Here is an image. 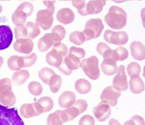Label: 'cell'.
Wrapping results in <instances>:
<instances>
[{"instance_id":"cell-39","label":"cell","mask_w":145,"mask_h":125,"mask_svg":"<svg viewBox=\"0 0 145 125\" xmlns=\"http://www.w3.org/2000/svg\"><path fill=\"white\" fill-rule=\"evenodd\" d=\"M63 111H64L65 114H66V118H67L68 122L74 120L76 117H78L80 114L79 110L77 107L73 106V105L70 106V107H68V108H65Z\"/></svg>"},{"instance_id":"cell-52","label":"cell","mask_w":145,"mask_h":125,"mask_svg":"<svg viewBox=\"0 0 145 125\" xmlns=\"http://www.w3.org/2000/svg\"><path fill=\"white\" fill-rule=\"evenodd\" d=\"M109 125H121V124L119 123V122L117 121L116 119H110L109 122Z\"/></svg>"},{"instance_id":"cell-43","label":"cell","mask_w":145,"mask_h":125,"mask_svg":"<svg viewBox=\"0 0 145 125\" xmlns=\"http://www.w3.org/2000/svg\"><path fill=\"white\" fill-rule=\"evenodd\" d=\"M69 54L78 56V57L80 58V59H83L85 57V55H86V52H85V50L83 48L76 47H71L70 48V50H69Z\"/></svg>"},{"instance_id":"cell-41","label":"cell","mask_w":145,"mask_h":125,"mask_svg":"<svg viewBox=\"0 0 145 125\" xmlns=\"http://www.w3.org/2000/svg\"><path fill=\"white\" fill-rule=\"evenodd\" d=\"M19 10H21L22 12H23L25 14H26L27 17L30 16L31 14H32V13L34 11V6L33 5L29 3V2H23L20 5L17 7Z\"/></svg>"},{"instance_id":"cell-27","label":"cell","mask_w":145,"mask_h":125,"mask_svg":"<svg viewBox=\"0 0 145 125\" xmlns=\"http://www.w3.org/2000/svg\"><path fill=\"white\" fill-rule=\"evenodd\" d=\"M46 59V62L49 65H52V66L58 68L61 65V64L62 63L64 58L61 57L59 54H57L55 51H54V50H52V51H49L47 53Z\"/></svg>"},{"instance_id":"cell-18","label":"cell","mask_w":145,"mask_h":125,"mask_svg":"<svg viewBox=\"0 0 145 125\" xmlns=\"http://www.w3.org/2000/svg\"><path fill=\"white\" fill-rule=\"evenodd\" d=\"M129 88L132 93L140 94L145 89V84L140 75H134L129 80Z\"/></svg>"},{"instance_id":"cell-35","label":"cell","mask_w":145,"mask_h":125,"mask_svg":"<svg viewBox=\"0 0 145 125\" xmlns=\"http://www.w3.org/2000/svg\"><path fill=\"white\" fill-rule=\"evenodd\" d=\"M72 5L75 8L78 9V14L82 16H86L87 12H86V3L85 0H73Z\"/></svg>"},{"instance_id":"cell-46","label":"cell","mask_w":145,"mask_h":125,"mask_svg":"<svg viewBox=\"0 0 145 125\" xmlns=\"http://www.w3.org/2000/svg\"><path fill=\"white\" fill-rule=\"evenodd\" d=\"M109 48H110L106 43L104 42H99L97 44V47H96V51L101 55H103V54L108 50Z\"/></svg>"},{"instance_id":"cell-63","label":"cell","mask_w":145,"mask_h":125,"mask_svg":"<svg viewBox=\"0 0 145 125\" xmlns=\"http://www.w3.org/2000/svg\"><path fill=\"white\" fill-rule=\"evenodd\" d=\"M144 29H145V27H144Z\"/></svg>"},{"instance_id":"cell-20","label":"cell","mask_w":145,"mask_h":125,"mask_svg":"<svg viewBox=\"0 0 145 125\" xmlns=\"http://www.w3.org/2000/svg\"><path fill=\"white\" fill-rule=\"evenodd\" d=\"M56 42L53 39L51 33H46L37 42V47L40 52H46L51 48Z\"/></svg>"},{"instance_id":"cell-12","label":"cell","mask_w":145,"mask_h":125,"mask_svg":"<svg viewBox=\"0 0 145 125\" xmlns=\"http://www.w3.org/2000/svg\"><path fill=\"white\" fill-rule=\"evenodd\" d=\"M131 55L137 61L145 59V46L140 41H133L130 45Z\"/></svg>"},{"instance_id":"cell-50","label":"cell","mask_w":145,"mask_h":125,"mask_svg":"<svg viewBox=\"0 0 145 125\" xmlns=\"http://www.w3.org/2000/svg\"><path fill=\"white\" fill-rule=\"evenodd\" d=\"M131 119L135 121V122L136 123V125H145L144 119L142 117H141L140 115H134Z\"/></svg>"},{"instance_id":"cell-13","label":"cell","mask_w":145,"mask_h":125,"mask_svg":"<svg viewBox=\"0 0 145 125\" xmlns=\"http://www.w3.org/2000/svg\"><path fill=\"white\" fill-rule=\"evenodd\" d=\"M57 21L64 25H68L74 22L75 20V14L74 12L70 8H61L58 11L56 14Z\"/></svg>"},{"instance_id":"cell-40","label":"cell","mask_w":145,"mask_h":125,"mask_svg":"<svg viewBox=\"0 0 145 125\" xmlns=\"http://www.w3.org/2000/svg\"><path fill=\"white\" fill-rule=\"evenodd\" d=\"M14 34H15V39H26L28 38V30L27 28L24 24L18 25L14 29Z\"/></svg>"},{"instance_id":"cell-11","label":"cell","mask_w":145,"mask_h":125,"mask_svg":"<svg viewBox=\"0 0 145 125\" xmlns=\"http://www.w3.org/2000/svg\"><path fill=\"white\" fill-rule=\"evenodd\" d=\"M93 114L99 122H104L107 119H109L111 114V109L110 106L107 104L101 102L97 105L93 110Z\"/></svg>"},{"instance_id":"cell-9","label":"cell","mask_w":145,"mask_h":125,"mask_svg":"<svg viewBox=\"0 0 145 125\" xmlns=\"http://www.w3.org/2000/svg\"><path fill=\"white\" fill-rule=\"evenodd\" d=\"M14 35L12 30L6 25H0V51L8 48L12 44Z\"/></svg>"},{"instance_id":"cell-36","label":"cell","mask_w":145,"mask_h":125,"mask_svg":"<svg viewBox=\"0 0 145 125\" xmlns=\"http://www.w3.org/2000/svg\"><path fill=\"white\" fill-rule=\"evenodd\" d=\"M28 89L30 94H32L33 96H39L43 92V87L42 85L37 82V81H32L28 86Z\"/></svg>"},{"instance_id":"cell-51","label":"cell","mask_w":145,"mask_h":125,"mask_svg":"<svg viewBox=\"0 0 145 125\" xmlns=\"http://www.w3.org/2000/svg\"><path fill=\"white\" fill-rule=\"evenodd\" d=\"M141 17H142V22L143 27H145V7L142 9L141 11Z\"/></svg>"},{"instance_id":"cell-57","label":"cell","mask_w":145,"mask_h":125,"mask_svg":"<svg viewBox=\"0 0 145 125\" xmlns=\"http://www.w3.org/2000/svg\"><path fill=\"white\" fill-rule=\"evenodd\" d=\"M2 10H3V8H2V5H0V14H1V12H2Z\"/></svg>"},{"instance_id":"cell-47","label":"cell","mask_w":145,"mask_h":125,"mask_svg":"<svg viewBox=\"0 0 145 125\" xmlns=\"http://www.w3.org/2000/svg\"><path fill=\"white\" fill-rule=\"evenodd\" d=\"M83 32H84L85 37H86V41L95 39V33H94V31L93 30H91V29H85L83 30Z\"/></svg>"},{"instance_id":"cell-22","label":"cell","mask_w":145,"mask_h":125,"mask_svg":"<svg viewBox=\"0 0 145 125\" xmlns=\"http://www.w3.org/2000/svg\"><path fill=\"white\" fill-rule=\"evenodd\" d=\"M20 114L24 118H31L34 116H39L40 115V113L37 110L35 104H24L21 106L20 109Z\"/></svg>"},{"instance_id":"cell-2","label":"cell","mask_w":145,"mask_h":125,"mask_svg":"<svg viewBox=\"0 0 145 125\" xmlns=\"http://www.w3.org/2000/svg\"><path fill=\"white\" fill-rule=\"evenodd\" d=\"M0 125H24V122L15 108L0 104Z\"/></svg>"},{"instance_id":"cell-38","label":"cell","mask_w":145,"mask_h":125,"mask_svg":"<svg viewBox=\"0 0 145 125\" xmlns=\"http://www.w3.org/2000/svg\"><path fill=\"white\" fill-rule=\"evenodd\" d=\"M53 50L55 51L57 54H59L61 57H63V58L69 53V49H68L67 46L65 45V44L61 43V42H56L53 46Z\"/></svg>"},{"instance_id":"cell-6","label":"cell","mask_w":145,"mask_h":125,"mask_svg":"<svg viewBox=\"0 0 145 125\" xmlns=\"http://www.w3.org/2000/svg\"><path fill=\"white\" fill-rule=\"evenodd\" d=\"M121 96V91L116 89L113 86H109L105 88L101 94V100L102 102L107 104L108 105L115 106L118 104V99Z\"/></svg>"},{"instance_id":"cell-55","label":"cell","mask_w":145,"mask_h":125,"mask_svg":"<svg viewBox=\"0 0 145 125\" xmlns=\"http://www.w3.org/2000/svg\"><path fill=\"white\" fill-rule=\"evenodd\" d=\"M3 63H4V59L2 58V56H0V67L3 65Z\"/></svg>"},{"instance_id":"cell-59","label":"cell","mask_w":145,"mask_h":125,"mask_svg":"<svg viewBox=\"0 0 145 125\" xmlns=\"http://www.w3.org/2000/svg\"><path fill=\"white\" fill-rule=\"evenodd\" d=\"M20 1H26V0H20ZM29 1H32V0H29Z\"/></svg>"},{"instance_id":"cell-61","label":"cell","mask_w":145,"mask_h":125,"mask_svg":"<svg viewBox=\"0 0 145 125\" xmlns=\"http://www.w3.org/2000/svg\"><path fill=\"white\" fill-rule=\"evenodd\" d=\"M110 1H113V2H114V0H110Z\"/></svg>"},{"instance_id":"cell-19","label":"cell","mask_w":145,"mask_h":125,"mask_svg":"<svg viewBox=\"0 0 145 125\" xmlns=\"http://www.w3.org/2000/svg\"><path fill=\"white\" fill-rule=\"evenodd\" d=\"M101 69H102L103 72L108 75V76L117 74L118 71L117 62L112 59H104L102 64H101Z\"/></svg>"},{"instance_id":"cell-58","label":"cell","mask_w":145,"mask_h":125,"mask_svg":"<svg viewBox=\"0 0 145 125\" xmlns=\"http://www.w3.org/2000/svg\"><path fill=\"white\" fill-rule=\"evenodd\" d=\"M59 1H69V0H59ZM71 1H73V0H71Z\"/></svg>"},{"instance_id":"cell-48","label":"cell","mask_w":145,"mask_h":125,"mask_svg":"<svg viewBox=\"0 0 145 125\" xmlns=\"http://www.w3.org/2000/svg\"><path fill=\"white\" fill-rule=\"evenodd\" d=\"M58 70L62 73V74H64V75H70V74H71V72H72V71H71L70 69H69L67 66H66V64H65V63L62 61V63L61 64V65L58 67Z\"/></svg>"},{"instance_id":"cell-62","label":"cell","mask_w":145,"mask_h":125,"mask_svg":"<svg viewBox=\"0 0 145 125\" xmlns=\"http://www.w3.org/2000/svg\"><path fill=\"white\" fill-rule=\"evenodd\" d=\"M144 122H145V119H144Z\"/></svg>"},{"instance_id":"cell-10","label":"cell","mask_w":145,"mask_h":125,"mask_svg":"<svg viewBox=\"0 0 145 125\" xmlns=\"http://www.w3.org/2000/svg\"><path fill=\"white\" fill-rule=\"evenodd\" d=\"M14 48L15 51L19 53H22L25 55L31 54L34 48V43L32 39L26 38V39H17L16 42L14 44Z\"/></svg>"},{"instance_id":"cell-53","label":"cell","mask_w":145,"mask_h":125,"mask_svg":"<svg viewBox=\"0 0 145 125\" xmlns=\"http://www.w3.org/2000/svg\"><path fill=\"white\" fill-rule=\"evenodd\" d=\"M128 1H142V0H114L115 3H123V2H128Z\"/></svg>"},{"instance_id":"cell-1","label":"cell","mask_w":145,"mask_h":125,"mask_svg":"<svg viewBox=\"0 0 145 125\" xmlns=\"http://www.w3.org/2000/svg\"><path fill=\"white\" fill-rule=\"evenodd\" d=\"M12 82L9 78L0 80V104L7 107L16 103V97L12 91Z\"/></svg>"},{"instance_id":"cell-28","label":"cell","mask_w":145,"mask_h":125,"mask_svg":"<svg viewBox=\"0 0 145 125\" xmlns=\"http://www.w3.org/2000/svg\"><path fill=\"white\" fill-rule=\"evenodd\" d=\"M129 53L127 48L123 47H118V48L114 49L112 51V60L116 62L118 61H125L128 58Z\"/></svg>"},{"instance_id":"cell-29","label":"cell","mask_w":145,"mask_h":125,"mask_svg":"<svg viewBox=\"0 0 145 125\" xmlns=\"http://www.w3.org/2000/svg\"><path fill=\"white\" fill-rule=\"evenodd\" d=\"M25 26H26L27 30H28V38L29 39H33L40 34V31H41L40 27L36 22H26Z\"/></svg>"},{"instance_id":"cell-15","label":"cell","mask_w":145,"mask_h":125,"mask_svg":"<svg viewBox=\"0 0 145 125\" xmlns=\"http://www.w3.org/2000/svg\"><path fill=\"white\" fill-rule=\"evenodd\" d=\"M66 122L68 121L63 110H57L49 114L46 121L47 125H62Z\"/></svg>"},{"instance_id":"cell-30","label":"cell","mask_w":145,"mask_h":125,"mask_svg":"<svg viewBox=\"0 0 145 125\" xmlns=\"http://www.w3.org/2000/svg\"><path fill=\"white\" fill-rule=\"evenodd\" d=\"M51 34L55 42H61L65 38L66 30L62 25H56L53 28Z\"/></svg>"},{"instance_id":"cell-14","label":"cell","mask_w":145,"mask_h":125,"mask_svg":"<svg viewBox=\"0 0 145 125\" xmlns=\"http://www.w3.org/2000/svg\"><path fill=\"white\" fill-rule=\"evenodd\" d=\"M37 110L40 113V114L43 113H47L51 111L54 107V101L51 97H43L37 100V102L34 103Z\"/></svg>"},{"instance_id":"cell-56","label":"cell","mask_w":145,"mask_h":125,"mask_svg":"<svg viewBox=\"0 0 145 125\" xmlns=\"http://www.w3.org/2000/svg\"><path fill=\"white\" fill-rule=\"evenodd\" d=\"M143 76H144V79H145V64H144V68H143ZM145 84V82H144Z\"/></svg>"},{"instance_id":"cell-34","label":"cell","mask_w":145,"mask_h":125,"mask_svg":"<svg viewBox=\"0 0 145 125\" xmlns=\"http://www.w3.org/2000/svg\"><path fill=\"white\" fill-rule=\"evenodd\" d=\"M54 74V72L52 70L51 68H43L39 72V79L43 81L44 83L48 84L49 80L51 79V77Z\"/></svg>"},{"instance_id":"cell-8","label":"cell","mask_w":145,"mask_h":125,"mask_svg":"<svg viewBox=\"0 0 145 125\" xmlns=\"http://www.w3.org/2000/svg\"><path fill=\"white\" fill-rule=\"evenodd\" d=\"M113 87L119 91H125L128 89V80L124 65L118 66V71L113 79Z\"/></svg>"},{"instance_id":"cell-5","label":"cell","mask_w":145,"mask_h":125,"mask_svg":"<svg viewBox=\"0 0 145 125\" xmlns=\"http://www.w3.org/2000/svg\"><path fill=\"white\" fill-rule=\"evenodd\" d=\"M104 39L109 44L122 47L127 43L128 35L125 31H113L106 30L104 32Z\"/></svg>"},{"instance_id":"cell-24","label":"cell","mask_w":145,"mask_h":125,"mask_svg":"<svg viewBox=\"0 0 145 125\" xmlns=\"http://www.w3.org/2000/svg\"><path fill=\"white\" fill-rule=\"evenodd\" d=\"M36 62H37V55L35 53H31L24 56H19L18 59V64L21 69L32 66Z\"/></svg>"},{"instance_id":"cell-3","label":"cell","mask_w":145,"mask_h":125,"mask_svg":"<svg viewBox=\"0 0 145 125\" xmlns=\"http://www.w3.org/2000/svg\"><path fill=\"white\" fill-rule=\"evenodd\" d=\"M80 68L91 80H95L100 77L99 60L96 56L93 55L89 58L83 59L80 63Z\"/></svg>"},{"instance_id":"cell-44","label":"cell","mask_w":145,"mask_h":125,"mask_svg":"<svg viewBox=\"0 0 145 125\" xmlns=\"http://www.w3.org/2000/svg\"><path fill=\"white\" fill-rule=\"evenodd\" d=\"M73 106L77 107L79 110L80 114H83L87 108V102L84 99H78V100H76L75 103L73 104Z\"/></svg>"},{"instance_id":"cell-32","label":"cell","mask_w":145,"mask_h":125,"mask_svg":"<svg viewBox=\"0 0 145 125\" xmlns=\"http://www.w3.org/2000/svg\"><path fill=\"white\" fill-rule=\"evenodd\" d=\"M70 41L77 46L83 45L86 41V37L83 31H78L76 30L70 35Z\"/></svg>"},{"instance_id":"cell-26","label":"cell","mask_w":145,"mask_h":125,"mask_svg":"<svg viewBox=\"0 0 145 125\" xmlns=\"http://www.w3.org/2000/svg\"><path fill=\"white\" fill-rule=\"evenodd\" d=\"M75 89L79 94L84 95V94L89 93L92 89V85L87 80L79 79L75 82Z\"/></svg>"},{"instance_id":"cell-31","label":"cell","mask_w":145,"mask_h":125,"mask_svg":"<svg viewBox=\"0 0 145 125\" xmlns=\"http://www.w3.org/2000/svg\"><path fill=\"white\" fill-rule=\"evenodd\" d=\"M61 82H62L61 77L60 76V75L54 73L51 77V79H50L49 83H48L50 90H51L53 93H57L61 89Z\"/></svg>"},{"instance_id":"cell-21","label":"cell","mask_w":145,"mask_h":125,"mask_svg":"<svg viewBox=\"0 0 145 125\" xmlns=\"http://www.w3.org/2000/svg\"><path fill=\"white\" fill-rule=\"evenodd\" d=\"M85 29H91L95 33V39L99 38L104 29V25L101 19H90L86 23Z\"/></svg>"},{"instance_id":"cell-37","label":"cell","mask_w":145,"mask_h":125,"mask_svg":"<svg viewBox=\"0 0 145 125\" xmlns=\"http://www.w3.org/2000/svg\"><path fill=\"white\" fill-rule=\"evenodd\" d=\"M141 71H142L141 65L136 62L130 63V64L127 65V74L130 77L134 76V75H140Z\"/></svg>"},{"instance_id":"cell-54","label":"cell","mask_w":145,"mask_h":125,"mask_svg":"<svg viewBox=\"0 0 145 125\" xmlns=\"http://www.w3.org/2000/svg\"><path fill=\"white\" fill-rule=\"evenodd\" d=\"M124 125H136V123L135 122V121L134 120H132V119H130L129 121H127L125 123H124Z\"/></svg>"},{"instance_id":"cell-4","label":"cell","mask_w":145,"mask_h":125,"mask_svg":"<svg viewBox=\"0 0 145 125\" xmlns=\"http://www.w3.org/2000/svg\"><path fill=\"white\" fill-rule=\"evenodd\" d=\"M104 21L112 30H122L127 25V13L123 14V13L109 12L105 15Z\"/></svg>"},{"instance_id":"cell-23","label":"cell","mask_w":145,"mask_h":125,"mask_svg":"<svg viewBox=\"0 0 145 125\" xmlns=\"http://www.w3.org/2000/svg\"><path fill=\"white\" fill-rule=\"evenodd\" d=\"M29 78V72L26 70L21 69V70H19V71H15V72L14 73V75H12V81L14 85L21 86Z\"/></svg>"},{"instance_id":"cell-42","label":"cell","mask_w":145,"mask_h":125,"mask_svg":"<svg viewBox=\"0 0 145 125\" xmlns=\"http://www.w3.org/2000/svg\"><path fill=\"white\" fill-rule=\"evenodd\" d=\"M18 59H19L18 55H12L11 57L8 59L7 65H8L10 70H12V71H19V70H21V68H20V66H19V64H18Z\"/></svg>"},{"instance_id":"cell-60","label":"cell","mask_w":145,"mask_h":125,"mask_svg":"<svg viewBox=\"0 0 145 125\" xmlns=\"http://www.w3.org/2000/svg\"><path fill=\"white\" fill-rule=\"evenodd\" d=\"M0 1H9V0H0Z\"/></svg>"},{"instance_id":"cell-25","label":"cell","mask_w":145,"mask_h":125,"mask_svg":"<svg viewBox=\"0 0 145 125\" xmlns=\"http://www.w3.org/2000/svg\"><path fill=\"white\" fill-rule=\"evenodd\" d=\"M63 62L65 63L66 66L70 69L71 71H75V70H78V69L80 67L81 59L76 55L68 54L64 57Z\"/></svg>"},{"instance_id":"cell-49","label":"cell","mask_w":145,"mask_h":125,"mask_svg":"<svg viewBox=\"0 0 145 125\" xmlns=\"http://www.w3.org/2000/svg\"><path fill=\"white\" fill-rule=\"evenodd\" d=\"M43 3H44V5L46 6L47 10L50 11L54 14V9H55V7H54V3H55V1H51V0H44Z\"/></svg>"},{"instance_id":"cell-17","label":"cell","mask_w":145,"mask_h":125,"mask_svg":"<svg viewBox=\"0 0 145 125\" xmlns=\"http://www.w3.org/2000/svg\"><path fill=\"white\" fill-rule=\"evenodd\" d=\"M106 0H90L86 3L87 14H97L103 11Z\"/></svg>"},{"instance_id":"cell-33","label":"cell","mask_w":145,"mask_h":125,"mask_svg":"<svg viewBox=\"0 0 145 125\" xmlns=\"http://www.w3.org/2000/svg\"><path fill=\"white\" fill-rule=\"evenodd\" d=\"M26 19H27L26 14H25L23 12H22L21 10H19L18 8L15 10V12L12 15V22L15 26L24 24L26 22Z\"/></svg>"},{"instance_id":"cell-7","label":"cell","mask_w":145,"mask_h":125,"mask_svg":"<svg viewBox=\"0 0 145 125\" xmlns=\"http://www.w3.org/2000/svg\"><path fill=\"white\" fill-rule=\"evenodd\" d=\"M53 22H54V17H53V14L50 11L46 9V10H39L37 12L36 23L42 30H46L51 29Z\"/></svg>"},{"instance_id":"cell-16","label":"cell","mask_w":145,"mask_h":125,"mask_svg":"<svg viewBox=\"0 0 145 125\" xmlns=\"http://www.w3.org/2000/svg\"><path fill=\"white\" fill-rule=\"evenodd\" d=\"M76 101V94L72 91H64L59 97L58 103L61 108H68L72 106Z\"/></svg>"},{"instance_id":"cell-45","label":"cell","mask_w":145,"mask_h":125,"mask_svg":"<svg viewBox=\"0 0 145 125\" xmlns=\"http://www.w3.org/2000/svg\"><path fill=\"white\" fill-rule=\"evenodd\" d=\"M94 119L93 116L89 115V114H86V115H83L80 120L78 122V124L79 125H94Z\"/></svg>"}]
</instances>
